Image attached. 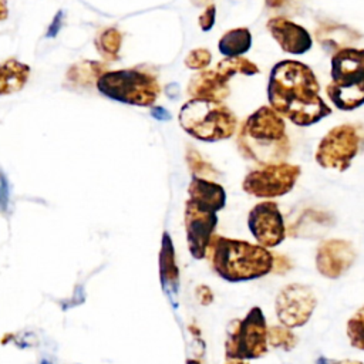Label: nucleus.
<instances>
[{
    "mask_svg": "<svg viewBox=\"0 0 364 364\" xmlns=\"http://www.w3.org/2000/svg\"><path fill=\"white\" fill-rule=\"evenodd\" d=\"M269 105L299 127H310L331 114L320 97L313 70L301 61L283 60L273 65L267 82Z\"/></svg>",
    "mask_w": 364,
    "mask_h": 364,
    "instance_id": "1",
    "label": "nucleus"
},
{
    "mask_svg": "<svg viewBox=\"0 0 364 364\" xmlns=\"http://www.w3.org/2000/svg\"><path fill=\"white\" fill-rule=\"evenodd\" d=\"M240 154L259 166L284 162L290 155L286 122L270 105L250 114L237 134Z\"/></svg>",
    "mask_w": 364,
    "mask_h": 364,
    "instance_id": "2",
    "label": "nucleus"
},
{
    "mask_svg": "<svg viewBox=\"0 0 364 364\" xmlns=\"http://www.w3.org/2000/svg\"><path fill=\"white\" fill-rule=\"evenodd\" d=\"M206 256L212 270L229 283L250 282L273 270V253L260 245L215 235Z\"/></svg>",
    "mask_w": 364,
    "mask_h": 364,
    "instance_id": "3",
    "label": "nucleus"
},
{
    "mask_svg": "<svg viewBox=\"0 0 364 364\" xmlns=\"http://www.w3.org/2000/svg\"><path fill=\"white\" fill-rule=\"evenodd\" d=\"M178 119L189 135L205 142L228 139L237 128L236 115L218 101L192 98L182 105Z\"/></svg>",
    "mask_w": 364,
    "mask_h": 364,
    "instance_id": "4",
    "label": "nucleus"
},
{
    "mask_svg": "<svg viewBox=\"0 0 364 364\" xmlns=\"http://www.w3.org/2000/svg\"><path fill=\"white\" fill-rule=\"evenodd\" d=\"M97 90L118 102L151 107L159 94V84L149 73L138 68L102 73L97 80Z\"/></svg>",
    "mask_w": 364,
    "mask_h": 364,
    "instance_id": "5",
    "label": "nucleus"
},
{
    "mask_svg": "<svg viewBox=\"0 0 364 364\" xmlns=\"http://www.w3.org/2000/svg\"><path fill=\"white\" fill-rule=\"evenodd\" d=\"M267 323L263 310L253 306L243 318L232 320L225 340L226 360H256L267 353Z\"/></svg>",
    "mask_w": 364,
    "mask_h": 364,
    "instance_id": "6",
    "label": "nucleus"
},
{
    "mask_svg": "<svg viewBox=\"0 0 364 364\" xmlns=\"http://www.w3.org/2000/svg\"><path fill=\"white\" fill-rule=\"evenodd\" d=\"M300 173L301 168L299 165L269 164L250 171L242 182V188L255 198L273 199L287 195L294 188Z\"/></svg>",
    "mask_w": 364,
    "mask_h": 364,
    "instance_id": "7",
    "label": "nucleus"
},
{
    "mask_svg": "<svg viewBox=\"0 0 364 364\" xmlns=\"http://www.w3.org/2000/svg\"><path fill=\"white\" fill-rule=\"evenodd\" d=\"M360 146V136L354 125L341 124L331 128L318 142L316 162L324 169L344 172L350 168Z\"/></svg>",
    "mask_w": 364,
    "mask_h": 364,
    "instance_id": "8",
    "label": "nucleus"
},
{
    "mask_svg": "<svg viewBox=\"0 0 364 364\" xmlns=\"http://www.w3.org/2000/svg\"><path fill=\"white\" fill-rule=\"evenodd\" d=\"M317 306V297L310 286L290 283L276 296L274 309L280 324L294 328L303 327Z\"/></svg>",
    "mask_w": 364,
    "mask_h": 364,
    "instance_id": "9",
    "label": "nucleus"
},
{
    "mask_svg": "<svg viewBox=\"0 0 364 364\" xmlns=\"http://www.w3.org/2000/svg\"><path fill=\"white\" fill-rule=\"evenodd\" d=\"M247 228L257 245L270 249L279 246L286 237L283 215L273 200L256 203L247 215Z\"/></svg>",
    "mask_w": 364,
    "mask_h": 364,
    "instance_id": "10",
    "label": "nucleus"
},
{
    "mask_svg": "<svg viewBox=\"0 0 364 364\" xmlns=\"http://www.w3.org/2000/svg\"><path fill=\"white\" fill-rule=\"evenodd\" d=\"M218 225L216 212L203 209L186 200L185 203V230L189 253L193 259L200 260L206 257L212 237L215 236V229Z\"/></svg>",
    "mask_w": 364,
    "mask_h": 364,
    "instance_id": "11",
    "label": "nucleus"
},
{
    "mask_svg": "<svg viewBox=\"0 0 364 364\" xmlns=\"http://www.w3.org/2000/svg\"><path fill=\"white\" fill-rule=\"evenodd\" d=\"M316 269L327 279H338L346 274L355 262V249L350 240L327 239L316 252Z\"/></svg>",
    "mask_w": 364,
    "mask_h": 364,
    "instance_id": "12",
    "label": "nucleus"
},
{
    "mask_svg": "<svg viewBox=\"0 0 364 364\" xmlns=\"http://www.w3.org/2000/svg\"><path fill=\"white\" fill-rule=\"evenodd\" d=\"M266 28L284 53L300 55L307 53L313 46L310 33L303 26L286 17H272L266 23Z\"/></svg>",
    "mask_w": 364,
    "mask_h": 364,
    "instance_id": "13",
    "label": "nucleus"
},
{
    "mask_svg": "<svg viewBox=\"0 0 364 364\" xmlns=\"http://www.w3.org/2000/svg\"><path fill=\"white\" fill-rule=\"evenodd\" d=\"M331 82L337 85H358L364 82V48L346 47L336 51L330 60Z\"/></svg>",
    "mask_w": 364,
    "mask_h": 364,
    "instance_id": "14",
    "label": "nucleus"
},
{
    "mask_svg": "<svg viewBox=\"0 0 364 364\" xmlns=\"http://www.w3.org/2000/svg\"><path fill=\"white\" fill-rule=\"evenodd\" d=\"M229 80L216 70L199 71L188 84V94L192 98L222 102L229 95Z\"/></svg>",
    "mask_w": 364,
    "mask_h": 364,
    "instance_id": "15",
    "label": "nucleus"
},
{
    "mask_svg": "<svg viewBox=\"0 0 364 364\" xmlns=\"http://www.w3.org/2000/svg\"><path fill=\"white\" fill-rule=\"evenodd\" d=\"M188 195L189 200H192L198 206L216 213L226 205L225 189L219 183L209 179L193 176L188 188Z\"/></svg>",
    "mask_w": 364,
    "mask_h": 364,
    "instance_id": "16",
    "label": "nucleus"
},
{
    "mask_svg": "<svg viewBox=\"0 0 364 364\" xmlns=\"http://www.w3.org/2000/svg\"><path fill=\"white\" fill-rule=\"evenodd\" d=\"M159 280L162 290L169 294H178L179 289V269L176 264L175 249L168 232L162 233L159 250Z\"/></svg>",
    "mask_w": 364,
    "mask_h": 364,
    "instance_id": "17",
    "label": "nucleus"
},
{
    "mask_svg": "<svg viewBox=\"0 0 364 364\" xmlns=\"http://www.w3.org/2000/svg\"><path fill=\"white\" fill-rule=\"evenodd\" d=\"M30 75V67L18 60L9 58L0 63V95L20 91Z\"/></svg>",
    "mask_w": 364,
    "mask_h": 364,
    "instance_id": "18",
    "label": "nucleus"
},
{
    "mask_svg": "<svg viewBox=\"0 0 364 364\" xmlns=\"http://www.w3.org/2000/svg\"><path fill=\"white\" fill-rule=\"evenodd\" d=\"M317 40L324 50L333 51V54L341 48L350 47L360 40V34L353 28L340 24H328L317 28Z\"/></svg>",
    "mask_w": 364,
    "mask_h": 364,
    "instance_id": "19",
    "label": "nucleus"
},
{
    "mask_svg": "<svg viewBox=\"0 0 364 364\" xmlns=\"http://www.w3.org/2000/svg\"><path fill=\"white\" fill-rule=\"evenodd\" d=\"M326 94L331 104L341 111H353L364 104V82L358 85H337L330 82Z\"/></svg>",
    "mask_w": 364,
    "mask_h": 364,
    "instance_id": "20",
    "label": "nucleus"
},
{
    "mask_svg": "<svg viewBox=\"0 0 364 364\" xmlns=\"http://www.w3.org/2000/svg\"><path fill=\"white\" fill-rule=\"evenodd\" d=\"M252 47V33L246 27H237L226 31L218 44L225 57H240Z\"/></svg>",
    "mask_w": 364,
    "mask_h": 364,
    "instance_id": "21",
    "label": "nucleus"
},
{
    "mask_svg": "<svg viewBox=\"0 0 364 364\" xmlns=\"http://www.w3.org/2000/svg\"><path fill=\"white\" fill-rule=\"evenodd\" d=\"M218 73H220L223 77L230 80L236 74H243V75H256L259 73V67L245 58V57H226L222 61L218 63L216 68Z\"/></svg>",
    "mask_w": 364,
    "mask_h": 364,
    "instance_id": "22",
    "label": "nucleus"
},
{
    "mask_svg": "<svg viewBox=\"0 0 364 364\" xmlns=\"http://www.w3.org/2000/svg\"><path fill=\"white\" fill-rule=\"evenodd\" d=\"M122 43V34L111 27L105 28L95 40V47L105 60H117Z\"/></svg>",
    "mask_w": 364,
    "mask_h": 364,
    "instance_id": "23",
    "label": "nucleus"
},
{
    "mask_svg": "<svg viewBox=\"0 0 364 364\" xmlns=\"http://www.w3.org/2000/svg\"><path fill=\"white\" fill-rule=\"evenodd\" d=\"M267 343L273 348L291 351L297 344V337L289 327L283 324L272 326V327H267Z\"/></svg>",
    "mask_w": 364,
    "mask_h": 364,
    "instance_id": "24",
    "label": "nucleus"
},
{
    "mask_svg": "<svg viewBox=\"0 0 364 364\" xmlns=\"http://www.w3.org/2000/svg\"><path fill=\"white\" fill-rule=\"evenodd\" d=\"M347 337L354 348L364 351V306L348 318Z\"/></svg>",
    "mask_w": 364,
    "mask_h": 364,
    "instance_id": "25",
    "label": "nucleus"
},
{
    "mask_svg": "<svg viewBox=\"0 0 364 364\" xmlns=\"http://www.w3.org/2000/svg\"><path fill=\"white\" fill-rule=\"evenodd\" d=\"M188 162H189V168L193 172L195 176L198 178H203L206 179L208 176H215L218 172L213 169V166L210 164H208L206 161H203V158L199 155V152L196 151H189L188 156H186Z\"/></svg>",
    "mask_w": 364,
    "mask_h": 364,
    "instance_id": "26",
    "label": "nucleus"
},
{
    "mask_svg": "<svg viewBox=\"0 0 364 364\" xmlns=\"http://www.w3.org/2000/svg\"><path fill=\"white\" fill-rule=\"evenodd\" d=\"M210 60H212V54L209 50L195 48V50L189 51V54L186 55L185 64H186V67H189L192 70H202L209 65Z\"/></svg>",
    "mask_w": 364,
    "mask_h": 364,
    "instance_id": "27",
    "label": "nucleus"
},
{
    "mask_svg": "<svg viewBox=\"0 0 364 364\" xmlns=\"http://www.w3.org/2000/svg\"><path fill=\"white\" fill-rule=\"evenodd\" d=\"M216 20V7L213 4L206 6V9L202 11V14L199 16V27L202 28V31H209Z\"/></svg>",
    "mask_w": 364,
    "mask_h": 364,
    "instance_id": "28",
    "label": "nucleus"
},
{
    "mask_svg": "<svg viewBox=\"0 0 364 364\" xmlns=\"http://www.w3.org/2000/svg\"><path fill=\"white\" fill-rule=\"evenodd\" d=\"M9 205V179L0 168V212H6Z\"/></svg>",
    "mask_w": 364,
    "mask_h": 364,
    "instance_id": "29",
    "label": "nucleus"
},
{
    "mask_svg": "<svg viewBox=\"0 0 364 364\" xmlns=\"http://www.w3.org/2000/svg\"><path fill=\"white\" fill-rule=\"evenodd\" d=\"M291 269V262L279 253H273V272L274 273H286L287 270Z\"/></svg>",
    "mask_w": 364,
    "mask_h": 364,
    "instance_id": "30",
    "label": "nucleus"
},
{
    "mask_svg": "<svg viewBox=\"0 0 364 364\" xmlns=\"http://www.w3.org/2000/svg\"><path fill=\"white\" fill-rule=\"evenodd\" d=\"M63 17H64V11H63V10H58V11L55 13V16H54L51 24L48 26V28H47V31H46V37H47V38H54V37L58 34V31H60L61 27H63Z\"/></svg>",
    "mask_w": 364,
    "mask_h": 364,
    "instance_id": "31",
    "label": "nucleus"
},
{
    "mask_svg": "<svg viewBox=\"0 0 364 364\" xmlns=\"http://www.w3.org/2000/svg\"><path fill=\"white\" fill-rule=\"evenodd\" d=\"M196 296H198V300H199V303L202 306H208V304H210L213 301V293L205 284L196 287Z\"/></svg>",
    "mask_w": 364,
    "mask_h": 364,
    "instance_id": "32",
    "label": "nucleus"
},
{
    "mask_svg": "<svg viewBox=\"0 0 364 364\" xmlns=\"http://www.w3.org/2000/svg\"><path fill=\"white\" fill-rule=\"evenodd\" d=\"M151 115L155 118V119H158V121H168V119H171V114L165 109V108H162V107H151Z\"/></svg>",
    "mask_w": 364,
    "mask_h": 364,
    "instance_id": "33",
    "label": "nucleus"
},
{
    "mask_svg": "<svg viewBox=\"0 0 364 364\" xmlns=\"http://www.w3.org/2000/svg\"><path fill=\"white\" fill-rule=\"evenodd\" d=\"M317 364H364L358 360H328L326 357H320L317 360Z\"/></svg>",
    "mask_w": 364,
    "mask_h": 364,
    "instance_id": "34",
    "label": "nucleus"
},
{
    "mask_svg": "<svg viewBox=\"0 0 364 364\" xmlns=\"http://www.w3.org/2000/svg\"><path fill=\"white\" fill-rule=\"evenodd\" d=\"M7 1L6 0H0V21L6 20L7 18Z\"/></svg>",
    "mask_w": 364,
    "mask_h": 364,
    "instance_id": "35",
    "label": "nucleus"
},
{
    "mask_svg": "<svg viewBox=\"0 0 364 364\" xmlns=\"http://www.w3.org/2000/svg\"><path fill=\"white\" fill-rule=\"evenodd\" d=\"M287 0H264V3L269 6V7H280L283 3H286Z\"/></svg>",
    "mask_w": 364,
    "mask_h": 364,
    "instance_id": "36",
    "label": "nucleus"
},
{
    "mask_svg": "<svg viewBox=\"0 0 364 364\" xmlns=\"http://www.w3.org/2000/svg\"><path fill=\"white\" fill-rule=\"evenodd\" d=\"M225 364H247V363H245L242 360H226Z\"/></svg>",
    "mask_w": 364,
    "mask_h": 364,
    "instance_id": "37",
    "label": "nucleus"
},
{
    "mask_svg": "<svg viewBox=\"0 0 364 364\" xmlns=\"http://www.w3.org/2000/svg\"><path fill=\"white\" fill-rule=\"evenodd\" d=\"M186 364H202V363H200V361H198V360L189 358V360H186Z\"/></svg>",
    "mask_w": 364,
    "mask_h": 364,
    "instance_id": "38",
    "label": "nucleus"
},
{
    "mask_svg": "<svg viewBox=\"0 0 364 364\" xmlns=\"http://www.w3.org/2000/svg\"><path fill=\"white\" fill-rule=\"evenodd\" d=\"M40 364H53V363H50L48 360H46V358H44V360H41V361H40Z\"/></svg>",
    "mask_w": 364,
    "mask_h": 364,
    "instance_id": "39",
    "label": "nucleus"
},
{
    "mask_svg": "<svg viewBox=\"0 0 364 364\" xmlns=\"http://www.w3.org/2000/svg\"><path fill=\"white\" fill-rule=\"evenodd\" d=\"M195 3H203V1H208V0H193Z\"/></svg>",
    "mask_w": 364,
    "mask_h": 364,
    "instance_id": "40",
    "label": "nucleus"
}]
</instances>
